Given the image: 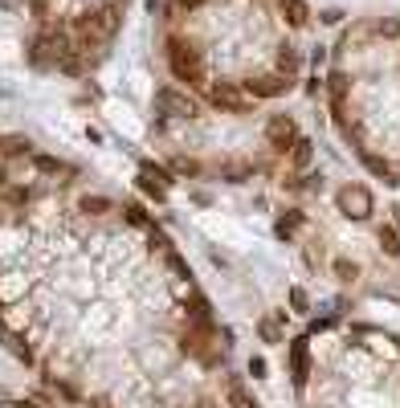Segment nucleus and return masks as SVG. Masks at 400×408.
<instances>
[{"mask_svg": "<svg viewBox=\"0 0 400 408\" xmlns=\"http://www.w3.org/2000/svg\"><path fill=\"white\" fill-rule=\"evenodd\" d=\"M164 61H168V70H172V78H176V82H184L188 90L209 94V78H204V53L196 49V41H188V37L172 33V37L164 41Z\"/></svg>", "mask_w": 400, "mask_h": 408, "instance_id": "1", "label": "nucleus"}, {"mask_svg": "<svg viewBox=\"0 0 400 408\" xmlns=\"http://www.w3.org/2000/svg\"><path fill=\"white\" fill-rule=\"evenodd\" d=\"M335 204H339V213H343L347 221H368V217H372V192H368L363 184H343V188L335 192Z\"/></svg>", "mask_w": 400, "mask_h": 408, "instance_id": "2", "label": "nucleus"}, {"mask_svg": "<svg viewBox=\"0 0 400 408\" xmlns=\"http://www.w3.org/2000/svg\"><path fill=\"white\" fill-rule=\"evenodd\" d=\"M266 143H269V151L290 155V151H294V143H298V127H294V119H290V115H269V119H266Z\"/></svg>", "mask_w": 400, "mask_h": 408, "instance_id": "3", "label": "nucleus"}, {"mask_svg": "<svg viewBox=\"0 0 400 408\" xmlns=\"http://www.w3.org/2000/svg\"><path fill=\"white\" fill-rule=\"evenodd\" d=\"M204 98H209L213 106L229 110V115H249V94H241L237 86H229V82H213Z\"/></svg>", "mask_w": 400, "mask_h": 408, "instance_id": "4", "label": "nucleus"}, {"mask_svg": "<svg viewBox=\"0 0 400 408\" xmlns=\"http://www.w3.org/2000/svg\"><path fill=\"white\" fill-rule=\"evenodd\" d=\"M294 90V82L290 78H282V74H254L249 82H245V94L249 98H282V94Z\"/></svg>", "mask_w": 400, "mask_h": 408, "instance_id": "5", "label": "nucleus"}, {"mask_svg": "<svg viewBox=\"0 0 400 408\" xmlns=\"http://www.w3.org/2000/svg\"><path fill=\"white\" fill-rule=\"evenodd\" d=\"M155 110H160V115H168V110H176L180 119H196V102H192L188 94L172 90V86H164V90L155 94Z\"/></svg>", "mask_w": 400, "mask_h": 408, "instance_id": "6", "label": "nucleus"}, {"mask_svg": "<svg viewBox=\"0 0 400 408\" xmlns=\"http://www.w3.org/2000/svg\"><path fill=\"white\" fill-rule=\"evenodd\" d=\"M290 371H294V384L303 388L307 376H311V339H307V335L290 343Z\"/></svg>", "mask_w": 400, "mask_h": 408, "instance_id": "7", "label": "nucleus"}, {"mask_svg": "<svg viewBox=\"0 0 400 408\" xmlns=\"http://www.w3.org/2000/svg\"><path fill=\"white\" fill-rule=\"evenodd\" d=\"M278 12H282V21H286L290 29H303V25L311 21V8H307V0H278Z\"/></svg>", "mask_w": 400, "mask_h": 408, "instance_id": "8", "label": "nucleus"}, {"mask_svg": "<svg viewBox=\"0 0 400 408\" xmlns=\"http://www.w3.org/2000/svg\"><path fill=\"white\" fill-rule=\"evenodd\" d=\"M359 159H363V168H368V172H376V176H380L384 184H400V172L392 168V164H384L380 155H368V151H363Z\"/></svg>", "mask_w": 400, "mask_h": 408, "instance_id": "9", "label": "nucleus"}, {"mask_svg": "<svg viewBox=\"0 0 400 408\" xmlns=\"http://www.w3.org/2000/svg\"><path fill=\"white\" fill-rule=\"evenodd\" d=\"M135 188L147 196V200H155V204H164L168 200V184H160V180H151V176H143L139 172V180H135Z\"/></svg>", "mask_w": 400, "mask_h": 408, "instance_id": "10", "label": "nucleus"}, {"mask_svg": "<svg viewBox=\"0 0 400 408\" xmlns=\"http://www.w3.org/2000/svg\"><path fill=\"white\" fill-rule=\"evenodd\" d=\"M298 66H303V61H298V53H294L290 46L278 49V70H282V78H294V74H298Z\"/></svg>", "mask_w": 400, "mask_h": 408, "instance_id": "11", "label": "nucleus"}, {"mask_svg": "<svg viewBox=\"0 0 400 408\" xmlns=\"http://www.w3.org/2000/svg\"><path fill=\"white\" fill-rule=\"evenodd\" d=\"M78 208H82L86 217H102V213H111V200H106V196H82Z\"/></svg>", "mask_w": 400, "mask_h": 408, "instance_id": "12", "label": "nucleus"}, {"mask_svg": "<svg viewBox=\"0 0 400 408\" xmlns=\"http://www.w3.org/2000/svg\"><path fill=\"white\" fill-rule=\"evenodd\" d=\"M123 217H127V225L155 229V225H151V217H147V208H143V204H123Z\"/></svg>", "mask_w": 400, "mask_h": 408, "instance_id": "13", "label": "nucleus"}, {"mask_svg": "<svg viewBox=\"0 0 400 408\" xmlns=\"http://www.w3.org/2000/svg\"><path fill=\"white\" fill-rule=\"evenodd\" d=\"M298 225H303V213H286V217H282V221L274 225V233H278L282 241H290V237H294V229H298Z\"/></svg>", "mask_w": 400, "mask_h": 408, "instance_id": "14", "label": "nucleus"}, {"mask_svg": "<svg viewBox=\"0 0 400 408\" xmlns=\"http://www.w3.org/2000/svg\"><path fill=\"white\" fill-rule=\"evenodd\" d=\"M380 249H384L388 258H400V233L397 229H380Z\"/></svg>", "mask_w": 400, "mask_h": 408, "instance_id": "15", "label": "nucleus"}, {"mask_svg": "<svg viewBox=\"0 0 400 408\" xmlns=\"http://www.w3.org/2000/svg\"><path fill=\"white\" fill-rule=\"evenodd\" d=\"M49 12H53V0H29V17H33L37 25H49V21H53Z\"/></svg>", "mask_w": 400, "mask_h": 408, "instance_id": "16", "label": "nucleus"}, {"mask_svg": "<svg viewBox=\"0 0 400 408\" xmlns=\"http://www.w3.org/2000/svg\"><path fill=\"white\" fill-rule=\"evenodd\" d=\"M229 400H233V408H262L241 384H229Z\"/></svg>", "mask_w": 400, "mask_h": 408, "instance_id": "17", "label": "nucleus"}, {"mask_svg": "<svg viewBox=\"0 0 400 408\" xmlns=\"http://www.w3.org/2000/svg\"><path fill=\"white\" fill-rule=\"evenodd\" d=\"M33 164H37V172H45V176H61L66 172V164L53 159V155H33Z\"/></svg>", "mask_w": 400, "mask_h": 408, "instance_id": "18", "label": "nucleus"}, {"mask_svg": "<svg viewBox=\"0 0 400 408\" xmlns=\"http://www.w3.org/2000/svg\"><path fill=\"white\" fill-rule=\"evenodd\" d=\"M221 176L225 180H245V176H254V164H221Z\"/></svg>", "mask_w": 400, "mask_h": 408, "instance_id": "19", "label": "nucleus"}, {"mask_svg": "<svg viewBox=\"0 0 400 408\" xmlns=\"http://www.w3.org/2000/svg\"><path fill=\"white\" fill-rule=\"evenodd\" d=\"M25 200H29V188H25V184H12V188L4 192V208H21Z\"/></svg>", "mask_w": 400, "mask_h": 408, "instance_id": "20", "label": "nucleus"}, {"mask_svg": "<svg viewBox=\"0 0 400 408\" xmlns=\"http://www.w3.org/2000/svg\"><path fill=\"white\" fill-rule=\"evenodd\" d=\"M290 159H294V168H307L311 164V139H298L294 151H290Z\"/></svg>", "mask_w": 400, "mask_h": 408, "instance_id": "21", "label": "nucleus"}, {"mask_svg": "<svg viewBox=\"0 0 400 408\" xmlns=\"http://www.w3.org/2000/svg\"><path fill=\"white\" fill-rule=\"evenodd\" d=\"M290 307H294L298 315H307V311H311V298H307V290H298V286H294V290H290Z\"/></svg>", "mask_w": 400, "mask_h": 408, "instance_id": "22", "label": "nucleus"}, {"mask_svg": "<svg viewBox=\"0 0 400 408\" xmlns=\"http://www.w3.org/2000/svg\"><path fill=\"white\" fill-rule=\"evenodd\" d=\"M258 331H262V339H278V335H282V318H274V322L262 318V322H258Z\"/></svg>", "mask_w": 400, "mask_h": 408, "instance_id": "23", "label": "nucleus"}, {"mask_svg": "<svg viewBox=\"0 0 400 408\" xmlns=\"http://www.w3.org/2000/svg\"><path fill=\"white\" fill-rule=\"evenodd\" d=\"M335 273H339V278H343V282H356V262H343V258H339V262H335Z\"/></svg>", "mask_w": 400, "mask_h": 408, "instance_id": "24", "label": "nucleus"}, {"mask_svg": "<svg viewBox=\"0 0 400 408\" xmlns=\"http://www.w3.org/2000/svg\"><path fill=\"white\" fill-rule=\"evenodd\" d=\"M4 343H8V347H12V351H17V356H21V360H25V363L33 360V356L25 351V343H21V339H4Z\"/></svg>", "mask_w": 400, "mask_h": 408, "instance_id": "25", "label": "nucleus"}, {"mask_svg": "<svg viewBox=\"0 0 400 408\" xmlns=\"http://www.w3.org/2000/svg\"><path fill=\"white\" fill-rule=\"evenodd\" d=\"M249 376H266V360H262V356L249 360Z\"/></svg>", "mask_w": 400, "mask_h": 408, "instance_id": "26", "label": "nucleus"}, {"mask_svg": "<svg viewBox=\"0 0 400 408\" xmlns=\"http://www.w3.org/2000/svg\"><path fill=\"white\" fill-rule=\"evenodd\" d=\"M172 4H176V8H188V12H192V8H200L204 0H172Z\"/></svg>", "mask_w": 400, "mask_h": 408, "instance_id": "27", "label": "nucleus"}]
</instances>
